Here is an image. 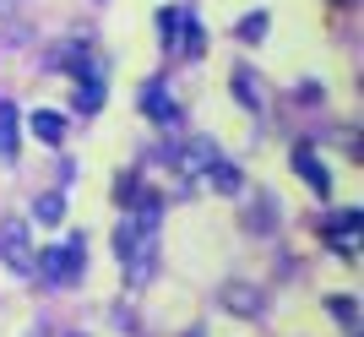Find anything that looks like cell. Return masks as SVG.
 I'll return each mask as SVG.
<instances>
[{
	"label": "cell",
	"instance_id": "5",
	"mask_svg": "<svg viewBox=\"0 0 364 337\" xmlns=\"http://www.w3.org/2000/svg\"><path fill=\"white\" fill-rule=\"evenodd\" d=\"M228 87H234V98H240L250 114H261L267 109V82L250 71V65H234V77H228Z\"/></svg>",
	"mask_w": 364,
	"mask_h": 337
},
{
	"label": "cell",
	"instance_id": "14",
	"mask_svg": "<svg viewBox=\"0 0 364 337\" xmlns=\"http://www.w3.org/2000/svg\"><path fill=\"white\" fill-rule=\"evenodd\" d=\"M33 213L44 218V223H60V218H65V196H60V191H49V196H38V207H33Z\"/></svg>",
	"mask_w": 364,
	"mask_h": 337
},
{
	"label": "cell",
	"instance_id": "1",
	"mask_svg": "<svg viewBox=\"0 0 364 337\" xmlns=\"http://www.w3.org/2000/svg\"><path fill=\"white\" fill-rule=\"evenodd\" d=\"M33 272H44V283L49 289H71L76 277H82V240H65V245H55V250H44V256L33 261Z\"/></svg>",
	"mask_w": 364,
	"mask_h": 337
},
{
	"label": "cell",
	"instance_id": "11",
	"mask_svg": "<svg viewBox=\"0 0 364 337\" xmlns=\"http://www.w3.org/2000/svg\"><path fill=\"white\" fill-rule=\"evenodd\" d=\"M98 104H104V77H98V65H87V71H82V87H76V109L92 114Z\"/></svg>",
	"mask_w": 364,
	"mask_h": 337
},
{
	"label": "cell",
	"instance_id": "3",
	"mask_svg": "<svg viewBox=\"0 0 364 337\" xmlns=\"http://www.w3.org/2000/svg\"><path fill=\"white\" fill-rule=\"evenodd\" d=\"M0 261H6L11 272H33L38 250H33V234H28V223H6V234H0Z\"/></svg>",
	"mask_w": 364,
	"mask_h": 337
},
{
	"label": "cell",
	"instance_id": "7",
	"mask_svg": "<svg viewBox=\"0 0 364 337\" xmlns=\"http://www.w3.org/2000/svg\"><path fill=\"white\" fill-rule=\"evenodd\" d=\"M294 168H299V180L310 185L316 196H326V191H332V168L321 164V158L310 153V147H294Z\"/></svg>",
	"mask_w": 364,
	"mask_h": 337
},
{
	"label": "cell",
	"instance_id": "2",
	"mask_svg": "<svg viewBox=\"0 0 364 337\" xmlns=\"http://www.w3.org/2000/svg\"><path fill=\"white\" fill-rule=\"evenodd\" d=\"M164 38H168V49H185L191 60L207 49V33H201V22H196V16H185V11H174V6L164 11Z\"/></svg>",
	"mask_w": 364,
	"mask_h": 337
},
{
	"label": "cell",
	"instance_id": "12",
	"mask_svg": "<svg viewBox=\"0 0 364 337\" xmlns=\"http://www.w3.org/2000/svg\"><path fill=\"white\" fill-rule=\"evenodd\" d=\"M201 180H207V185H213V191H218V196H240V168H228V164H213V168H207V174H201Z\"/></svg>",
	"mask_w": 364,
	"mask_h": 337
},
{
	"label": "cell",
	"instance_id": "16",
	"mask_svg": "<svg viewBox=\"0 0 364 337\" xmlns=\"http://www.w3.org/2000/svg\"><path fill=\"white\" fill-rule=\"evenodd\" d=\"M332 316H337L343 326H353V299H332Z\"/></svg>",
	"mask_w": 364,
	"mask_h": 337
},
{
	"label": "cell",
	"instance_id": "6",
	"mask_svg": "<svg viewBox=\"0 0 364 337\" xmlns=\"http://www.w3.org/2000/svg\"><path fill=\"white\" fill-rule=\"evenodd\" d=\"M141 109H147L152 120H164V125H174V120H180V104H174L168 82H147V87H141Z\"/></svg>",
	"mask_w": 364,
	"mask_h": 337
},
{
	"label": "cell",
	"instance_id": "4",
	"mask_svg": "<svg viewBox=\"0 0 364 337\" xmlns=\"http://www.w3.org/2000/svg\"><path fill=\"white\" fill-rule=\"evenodd\" d=\"M213 164H218V147H213L207 137H196V141H185V147H174V168H180V174H191V180H201Z\"/></svg>",
	"mask_w": 364,
	"mask_h": 337
},
{
	"label": "cell",
	"instance_id": "9",
	"mask_svg": "<svg viewBox=\"0 0 364 337\" xmlns=\"http://www.w3.org/2000/svg\"><path fill=\"white\" fill-rule=\"evenodd\" d=\"M359 223H364L359 213H337V218H332V229H326V240H332V245L343 250V256H353V240H359Z\"/></svg>",
	"mask_w": 364,
	"mask_h": 337
},
{
	"label": "cell",
	"instance_id": "15",
	"mask_svg": "<svg viewBox=\"0 0 364 337\" xmlns=\"http://www.w3.org/2000/svg\"><path fill=\"white\" fill-rule=\"evenodd\" d=\"M261 33H267V11H256V16H245V22H240V38H245V44H256Z\"/></svg>",
	"mask_w": 364,
	"mask_h": 337
},
{
	"label": "cell",
	"instance_id": "10",
	"mask_svg": "<svg viewBox=\"0 0 364 337\" xmlns=\"http://www.w3.org/2000/svg\"><path fill=\"white\" fill-rule=\"evenodd\" d=\"M28 125H33V137L49 141V147H60V141H65V114H55V109H38Z\"/></svg>",
	"mask_w": 364,
	"mask_h": 337
},
{
	"label": "cell",
	"instance_id": "8",
	"mask_svg": "<svg viewBox=\"0 0 364 337\" xmlns=\"http://www.w3.org/2000/svg\"><path fill=\"white\" fill-rule=\"evenodd\" d=\"M223 305L234 310V316H261V289H250V283H223Z\"/></svg>",
	"mask_w": 364,
	"mask_h": 337
},
{
	"label": "cell",
	"instance_id": "13",
	"mask_svg": "<svg viewBox=\"0 0 364 337\" xmlns=\"http://www.w3.org/2000/svg\"><path fill=\"white\" fill-rule=\"evenodd\" d=\"M16 131H22V120H16V104H0V158L16 153Z\"/></svg>",
	"mask_w": 364,
	"mask_h": 337
}]
</instances>
